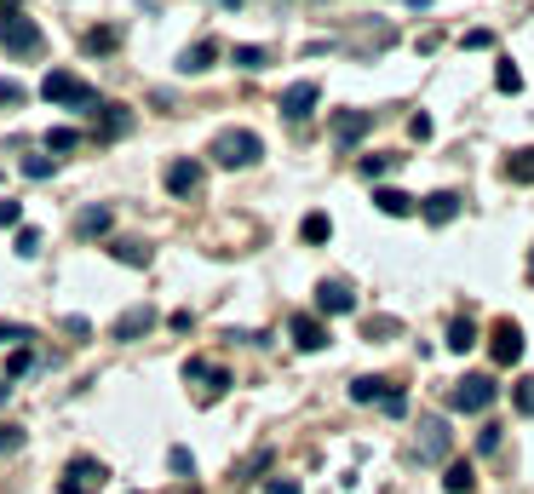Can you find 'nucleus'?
<instances>
[{
    "instance_id": "obj_1",
    "label": "nucleus",
    "mask_w": 534,
    "mask_h": 494,
    "mask_svg": "<svg viewBox=\"0 0 534 494\" xmlns=\"http://www.w3.org/2000/svg\"><path fill=\"white\" fill-rule=\"evenodd\" d=\"M259 156H264V144H259V133H247V127H230V133L213 138V161L218 167H253Z\"/></svg>"
},
{
    "instance_id": "obj_2",
    "label": "nucleus",
    "mask_w": 534,
    "mask_h": 494,
    "mask_svg": "<svg viewBox=\"0 0 534 494\" xmlns=\"http://www.w3.org/2000/svg\"><path fill=\"white\" fill-rule=\"evenodd\" d=\"M41 98L46 104H69V110H92V98H98V92H92L81 75H69V69H52L41 81Z\"/></svg>"
},
{
    "instance_id": "obj_3",
    "label": "nucleus",
    "mask_w": 534,
    "mask_h": 494,
    "mask_svg": "<svg viewBox=\"0 0 534 494\" xmlns=\"http://www.w3.org/2000/svg\"><path fill=\"white\" fill-rule=\"evenodd\" d=\"M489 357L500 362V368H517L523 362V328L506 316V322H494V334H489Z\"/></svg>"
},
{
    "instance_id": "obj_4",
    "label": "nucleus",
    "mask_w": 534,
    "mask_h": 494,
    "mask_svg": "<svg viewBox=\"0 0 534 494\" xmlns=\"http://www.w3.org/2000/svg\"><path fill=\"white\" fill-rule=\"evenodd\" d=\"M489 403H494V380L489 374H465L460 385H454V408L460 414H483Z\"/></svg>"
},
{
    "instance_id": "obj_5",
    "label": "nucleus",
    "mask_w": 534,
    "mask_h": 494,
    "mask_svg": "<svg viewBox=\"0 0 534 494\" xmlns=\"http://www.w3.org/2000/svg\"><path fill=\"white\" fill-rule=\"evenodd\" d=\"M0 46H6V52H18V58L41 52V29H35V18H0Z\"/></svg>"
},
{
    "instance_id": "obj_6",
    "label": "nucleus",
    "mask_w": 534,
    "mask_h": 494,
    "mask_svg": "<svg viewBox=\"0 0 534 494\" xmlns=\"http://www.w3.org/2000/svg\"><path fill=\"white\" fill-rule=\"evenodd\" d=\"M104 460H69V471H64V483H58V489H64V494H98L104 489Z\"/></svg>"
},
{
    "instance_id": "obj_7",
    "label": "nucleus",
    "mask_w": 534,
    "mask_h": 494,
    "mask_svg": "<svg viewBox=\"0 0 534 494\" xmlns=\"http://www.w3.org/2000/svg\"><path fill=\"white\" fill-rule=\"evenodd\" d=\"M317 98H322L317 81H293L288 92H281V115H288V121H305L310 110H317Z\"/></svg>"
},
{
    "instance_id": "obj_8",
    "label": "nucleus",
    "mask_w": 534,
    "mask_h": 494,
    "mask_svg": "<svg viewBox=\"0 0 534 494\" xmlns=\"http://www.w3.org/2000/svg\"><path fill=\"white\" fill-rule=\"evenodd\" d=\"M419 219H426V224H437V230H443V224H454V219H460V196H454V190L426 196V202H419Z\"/></svg>"
},
{
    "instance_id": "obj_9",
    "label": "nucleus",
    "mask_w": 534,
    "mask_h": 494,
    "mask_svg": "<svg viewBox=\"0 0 534 494\" xmlns=\"http://www.w3.org/2000/svg\"><path fill=\"white\" fill-rule=\"evenodd\" d=\"M317 311H322V316H345V311H356L351 282H322V288H317Z\"/></svg>"
},
{
    "instance_id": "obj_10",
    "label": "nucleus",
    "mask_w": 534,
    "mask_h": 494,
    "mask_svg": "<svg viewBox=\"0 0 534 494\" xmlns=\"http://www.w3.org/2000/svg\"><path fill=\"white\" fill-rule=\"evenodd\" d=\"M167 196H196L201 190V167L196 161H167Z\"/></svg>"
},
{
    "instance_id": "obj_11",
    "label": "nucleus",
    "mask_w": 534,
    "mask_h": 494,
    "mask_svg": "<svg viewBox=\"0 0 534 494\" xmlns=\"http://www.w3.org/2000/svg\"><path fill=\"white\" fill-rule=\"evenodd\" d=\"M373 207H380L385 219H408V213H419L414 196H408V190H391V184H385V190H373Z\"/></svg>"
},
{
    "instance_id": "obj_12",
    "label": "nucleus",
    "mask_w": 534,
    "mask_h": 494,
    "mask_svg": "<svg viewBox=\"0 0 534 494\" xmlns=\"http://www.w3.org/2000/svg\"><path fill=\"white\" fill-rule=\"evenodd\" d=\"M373 127V115L368 110H345V115H334V138L339 144H356V138H363Z\"/></svg>"
},
{
    "instance_id": "obj_13",
    "label": "nucleus",
    "mask_w": 534,
    "mask_h": 494,
    "mask_svg": "<svg viewBox=\"0 0 534 494\" xmlns=\"http://www.w3.org/2000/svg\"><path fill=\"white\" fill-rule=\"evenodd\" d=\"M293 345H299V351H322L327 345V328H322L317 316H293Z\"/></svg>"
},
{
    "instance_id": "obj_14",
    "label": "nucleus",
    "mask_w": 534,
    "mask_h": 494,
    "mask_svg": "<svg viewBox=\"0 0 534 494\" xmlns=\"http://www.w3.org/2000/svg\"><path fill=\"white\" fill-rule=\"evenodd\" d=\"M213 58H218V41H196L190 52L179 58V69H184V75H201V69H213Z\"/></svg>"
},
{
    "instance_id": "obj_15",
    "label": "nucleus",
    "mask_w": 534,
    "mask_h": 494,
    "mask_svg": "<svg viewBox=\"0 0 534 494\" xmlns=\"http://www.w3.org/2000/svg\"><path fill=\"white\" fill-rule=\"evenodd\" d=\"M471 483H477V471H471L465 460H454V466L443 471V489H448V494H471Z\"/></svg>"
},
{
    "instance_id": "obj_16",
    "label": "nucleus",
    "mask_w": 534,
    "mask_h": 494,
    "mask_svg": "<svg viewBox=\"0 0 534 494\" xmlns=\"http://www.w3.org/2000/svg\"><path fill=\"white\" fill-rule=\"evenodd\" d=\"M443 449H448V425H443V420H426V443H419V454L437 460Z\"/></svg>"
},
{
    "instance_id": "obj_17",
    "label": "nucleus",
    "mask_w": 534,
    "mask_h": 494,
    "mask_svg": "<svg viewBox=\"0 0 534 494\" xmlns=\"http://www.w3.org/2000/svg\"><path fill=\"white\" fill-rule=\"evenodd\" d=\"M506 178L511 184H534V150H517V156L506 161Z\"/></svg>"
},
{
    "instance_id": "obj_18",
    "label": "nucleus",
    "mask_w": 534,
    "mask_h": 494,
    "mask_svg": "<svg viewBox=\"0 0 534 494\" xmlns=\"http://www.w3.org/2000/svg\"><path fill=\"white\" fill-rule=\"evenodd\" d=\"M299 236H305V242H327V236H334V219H327V213H305Z\"/></svg>"
},
{
    "instance_id": "obj_19",
    "label": "nucleus",
    "mask_w": 534,
    "mask_h": 494,
    "mask_svg": "<svg viewBox=\"0 0 534 494\" xmlns=\"http://www.w3.org/2000/svg\"><path fill=\"white\" fill-rule=\"evenodd\" d=\"M494 87L506 92V98H511V92H523V75H517V64H511V58H500V69H494Z\"/></svg>"
},
{
    "instance_id": "obj_20",
    "label": "nucleus",
    "mask_w": 534,
    "mask_h": 494,
    "mask_svg": "<svg viewBox=\"0 0 534 494\" xmlns=\"http://www.w3.org/2000/svg\"><path fill=\"white\" fill-rule=\"evenodd\" d=\"M144 328H150V311H127V316L115 322V339H138Z\"/></svg>"
},
{
    "instance_id": "obj_21",
    "label": "nucleus",
    "mask_w": 534,
    "mask_h": 494,
    "mask_svg": "<svg viewBox=\"0 0 534 494\" xmlns=\"http://www.w3.org/2000/svg\"><path fill=\"white\" fill-rule=\"evenodd\" d=\"M385 380H351V403H380Z\"/></svg>"
},
{
    "instance_id": "obj_22",
    "label": "nucleus",
    "mask_w": 534,
    "mask_h": 494,
    "mask_svg": "<svg viewBox=\"0 0 534 494\" xmlns=\"http://www.w3.org/2000/svg\"><path fill=\"white\" fill-rule=\"evenodd\" d=\"M471 345H477V328H471V322L460 316V322L448 328V351H471Z\"/></svg>"
},
{
    "instance_id": "obj_23",
    "label": "nucleus",
    "mask_w": 534,
    "mask_h": 494,
    "mask_svg": "<svg viewBox=\"0 0 534 494\" xmlns=\"http://www.w3.org/2000/svg\"><path fill=\"white\" fill-rule=\"evenodd\" d=\"M75 230H81V236H98V230H109V213L104 207H87L81 219H75Z\"/></svg>"
},
{
    "instance_id": "obj_24",
    "label": "nucleus",
    "mask_w": 534,
    "mask_h": 494,
    "mask_svg": "<svg viewBox=\"0 0 534 494\" xmlns=\"http://www.w3.org/2000/svg\"><path fill=\"white\" fill-rule=\"evenodd\" d=\"M235 69H264V46H235Z\"/></svg>"
},
{
    "instance_id": "obj_25",
    "label": "nucleus",
    "mask_w": 534,
    "mask_h": 494,
    "mask_svg": "<svg viewBox=\"0 0 534 494\" xmlns=\"http://www.w3.org/2000/svg\"><path fill=\"white\" fill-rule=\"evenodd\" d=\"M115 259H121V265H150V247H138V242H115Z\"/></svg>"
},
{
    "instance_id": "obj_26",
    "label": "nucleus",
    "mask_w": 534,
    "mask_h": 494,
    "mask_svg": "<svg viewBox=\"0 0 534 494\" xmlns=\"http://www.w3.org/2000/svg\"><path fill=\"white\" fill-rule=\"evenodd\" d=\"M127 127H133V115H127V110H115V104H109V115H104V133H109V138H121Z\"/></svg>"
},
{
    "instance_id": "obj_27",
    "label": "nucleus",
    "mask_w": 534,
    "mask_h": 494,
    "mask_svg": "<svg viewBox=\"0 0 534 494\" xmlns=\"http://www.w3.org/2000/svg\"><path fill=\"white\" fill-rule=\"evenodd\" d=\"M23 98H29V92H23L18 81H0V110H18Z\"/></svg>"
},
{
    "instance_id": "obj_28",
    "label": "nucleus",
    "mask_w": 534,
    "mask_h": 494,
    "mask_svg": "<svg viewBox=\"0 0 534 494\" xmlns=\"http://www.w3.org/2000/svg\"><path fill=\"white\" fill-rule=\"evenodd\" d=\"M75 144H81V133H75V127H58L52 138H46V150H75Z\"/></svg>"
},
{
    "instance_id": "obj_29",
    "label": "nucleus",
    "mask_w": 534,
    "mask_h": 494,
    "mask_svg": "<svg viewBox=\"0 0 534 494\" xmlns=\"http://www.w3.org/2000/svg\"><path fill=\"white\" fill-rule=\"evenodd\" d=\"M23 230V202H0V230Z\"/></svg>"
},
{
    "instance_id": "obj_30",
    "label": "nucleus",
    "mask_w": 534,
    "mask_h": 494,
    "mask_svg": "<svg viewBox=\"0 0 534 494\" xmlns=\"http://www.w3.org/2000/svg\"><path fill=\"white\" fill-rule=\"evenodd\" d=\"M18 253H23V259H35V253H41V230H29V224L18 230Z\"/></svg>"
},
{
    "instance_id": "obj_31",
    "label": "nucleus",
    "mask_w": 534,
    "mask_h": 494,
    "mask_svg": "<svg viewBox=\"0 0 534 494\" xmlns=\"http://www.w3.org/2000/svg\"><path fill=\"white\" fill-rule=\"evenodd\" d=\"M511 403H517V414H534V380H523V385H517V391H511Z\"/></svg>"
},
{
    "instance_id": "obj_32",
    "label": "nucleus",
    "mask_w": 534,
    "mask_h": 494,
    "mask_svg": "<svg viewBox=\"0 0 534 494\" xmlns=\"http://www.w3.org/2000/svg\"><path fill=\"white\" fill-rule=\"evenodd\" d=\"M477 449H483V454L500 449V425H483V431H477Z\"/></svg>"
},
{
    "instance_id": "obj_33",
    "label": "nucleus",
    "mask_w": 534,
    "mask_h": 494,
    "mask_svg": "<svg viewBox=\"0 0 534 494\" xmlns=\"http://www.w3.org/2000/svg\"><path fill=\"white\" fill-rule=\"evenodd\" d=\"M46 173H52V161H46V156H29L23 161V178H46Z\"/></svg>"
},
{
    "instance_id": "obj_34",
    "label": "nucleus",
    "mask_w": 534,
    "mask_h": 494,
    "mask_svg": "<svg viewBox=\"0 0 534 494\" xmlns=\"http://www.w3.org/2000/svg\"><path fill=\"white\" fill-rule=\"evenodd\" d=\"M380 403H385V414H397V420H402V414H408V397H402V391H385V397H380Z\"/></svg>"
},
{
    "instance_id": "obj_35",
    "label": "nucleus",
    "mask_w": 534,
    "mask_h": 494,
    "mask_svg": "<svg viewBox=\"0 0 534 494\" xmlns=\"http://www.w3.org/2000/svg\"><path fill=\"white\" fill-rule=\"evenodd\" d=\"M363 173H368V178H385V173H391V156H368Z\"/></svg>"
},
{
    "instance_id": "obj_36",
    "label": "nucleus",
    "mask_w": 534,
    "mask_h": 494,
    "mask_svg": "<svg viewBox=\"0 0 534 494\" xmlns=\"http://www.w3.org/2000/svg\"><path fill=\"white\" fill-rule=\"evenodd\" d=\"M109 46H115V35H109V29H98V35H87V52H109Z\"/></svg>"
},
{
    "instance_id": "obj_37",
    "label": "nucleus",
    "mask_w": 534,
    "mask_h": 494,
    "mask_svg": "<svg viewBox=\"0 0 534 494\" xmlns=\"http://www.w3.org/2000/svg\"><path fill=\"white\" fill-rule=\"evenodd\" d=\"M460 46H471V52H483V46H489V29H465V41Z\"/></svg>"
},
{
    "instance_id": "obj_38",
    "label": "nucleus",
    "mask_w": 534,
    "mask_h": 494,
    "mask_svg": "<svg viewBox=\"0 0 534 494\" xmlns=\"http://www.w3.org/2000/svg\"><path fill=\"white\" fill-rule=\"evenodd\" d=\"M408 133H414V138H431V115H408Z\"/></svg>"
},
{
    "instance_id": "obj_39",
    "label": "nucleus",
    "mask_w": 534,
    "mask_h": 494,
    "mask_svg": "<svg viewBox=\"0 0 534 494\" xmlns=\"http://www.w3.org/2000/svg\"><path fill=\"white\" fill-rule=\"evenodd\" d=\"M18 443H23V431H18V425H0V449H18Z\"/></svg>"
},
{
    "instance_id": "obj_40",
    "label": "nucleus",
    "mask_w": 534,
    "mask_h": 494,
    "mask_svg": "<svg viewBox=\"0 0 534 494\" xmlns=\"http://www.w3.org/2000/svg\"><path fill=\"white\" fill-rule=\"evenodd\" d=\"M0 339H29V328H18V322H0Z\"/></svg>"
},
{
    "instance_id": "obj_41",
    "label": "nucleus",
    "mask_w": 534,
    "mask_h": 494,
    "mask_svg": "<svg viewBox=\"0 0 534 494\" xmlns=\"http://www.w3.org/2000/svg\"><path fill=\"white\" fill-rule=\"evenodd\" d=\"M529 265H534V247H529Z\"/></svg>"
}]
</instances>
